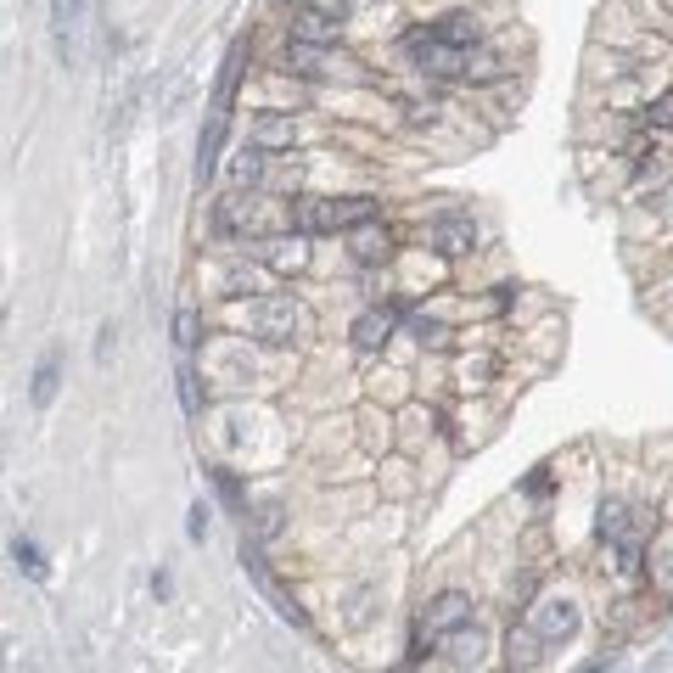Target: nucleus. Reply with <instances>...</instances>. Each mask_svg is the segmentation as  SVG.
<instances>
[{
  "instance_id": "nucleus-2",
  "label": "nucleus",
  "mask_w": 673,
  "mask_h": 673,
  "mask_svg": "<svg viewBox=\"0 0 673 673\" xmlns=\"http://www.w3.org/2000/svg\"><path fill=\"white\" fill-rule=\"evenodd\" d=\"M253 331L264 343H287L292 331H298V303L292 298H264L253 309Z\"/></svg>"
},
{
  "instance_id": "nucleus-15",
  "label": "nucleus",
  "mask_w": 673,
  "mask_h": 673,
  "mask_svg": "<svg viewBox=\"0 0 673 673\" xmlns=\"http://www.w3.org/2000/svg\"><path fill=\"white\" fill-rule=\"evenodd\" d=\"M57 365H62L57 354L40 359V371H34V404H51V399H57Z\"/></svg>"
},
{
  "instance_id": "nucleus-22",
  "label": "nucleus",
  "mask_w": 673,
  "mask_h": 673,
  "mask_svg": "<svg viewBox=\"0 0 673 673\" xmlns=\"http://www.w3.org/2000/svg\"><path fill=\"white\" fill-rule=\"evenodd\" d=\"M416 337H421L427 348H449V331L438 326V320H416Z\"/></svg>"
},
{
  "instance_id": "nucleus-19",
  "label": "nucleus",
  "mask_w": 673,
  "mask_h": 673,
  "mask_svg": "<svg viewBox=\"0 0 673 673\" xmlns=\"http://www.w3.org/2000/svg\"><path fill=\"white\" fill-rule=\"evenodd\" d=\"M12 556H17V567H23L29 578H45V561H40V550H34L29 539H17V545H12Z\"/></svg>"
},
{
  "instance_id": "nucleus-21",
  "label": "nucleus",
  "mask_w": 673,
  "mask_h": 673,
  "mask_svg": "<svg viewBox=\"0 0 673 673\" xmlns=\"http://www.w3.org/2000/svg\"><path fill=\"white\" fill-rule=\"evenodd\" d=\"M645 124L673 129V96H657V101H651V107H645Z\"/></svg>"
},
{
  "instance_id": "nucleus-11",
  "label": "nucleus",
  "mask_w": 673,
  "mask_h": 673,
  "mask_svg": "<svg viewBox=\"0 0 673 673\" xmlns=\"http://www.w3.org/2000/svg\"><path fill=\"white\" fill-rule=\"evenodd\" d=\"M365 219H376V202L371 197H331V230H343V225H365Z\"/></svg>"
},
{
  "instance_id": "nucleus-4",
  "label": "nucleus",
  "mask_w": 673,
  "mask_h": 673,
  "mask_svg": "<svg viewBox=\"0 0 673 673\" xmlns=\"http://www.w3.org/2000/svg\"><path fill=\"white\" fill-rule=\"evenodd\" d=\"M533 629L545 634L550 645H556V640H573V634H578V606L567 601V595H561V601H539V612H533Z\"/></svg>"
},
{
  "instance_id": "nucleus-18",
  "label": "nucleus",
  "mask_w": 673,
  "mask_h": 673,
  "mask_svg": "<svg viewBox=\"0 0 673 673\" xmlns=\"http://www.w3.org/2000/svg\"><path fill=\"white\" fill-rule=\"evenodd\" d=\"M505 62L488 57V51H466V79H500Z\"/></svg>"
},
{
  "instance_id": "nucleus-23",
  "label": "nucleus",
  "mask_w": 673,
  "mask_h": 673,
  "mask_svg": "<svg viewBox=\"0 0 673 673\" xmlns=\"http://www.w3.org/2000/svg\"><path fill=\"white\" fill-rule=\"evenodd\" d=\"M180 399H186V410H197V376H191V365H180Z\"/></svg>"
},
{
  "instance_id": "nucleus-16",
  "label": "nucleus",
  "mask_w": 673,
  "mask_h": 673,
  "mask_svg": "<svg viewBox=\"0 0 673 673\" xmlns=\"http://www.w3.org/2000/svg\"><path fill=\"white\" fill-rule=\"evenodd\" d=\"M623 533H629V505H601V539H612V545H623Z\"/></svg>"
},
{
  "instance_id": "nucleus-13",
  "label": "nucleus",
  "mask_w": 673,
  "mask_h": 673,
  "mask_svg": "<svg viewBox=\"0 0 673 673\" xmlns=\"http://www.w3.org/2000/svg\"><path fill=\"white\" fill-rule=\"evenodd\" d=\"M219 135H225V113H214V124H208V135H202V146H197V180H214Z\"/></svg>"
},
{
  "instance_id": "nucleus-14",
  "label": "nucleus",
  "mask_w": 673,
  "mask_h": 673,
  "mask_svg": "<svg viewBox=\"0 0 673 673\" xmlns=\"http://www.w3.org/2000/svg\"><path fill=\"white\" fill-rule=\"evenodd\" d=\"M253 141L258 146H292V118H258Z\"/></svg>"
},
{
  "instance_id": "nucleus-6",
  "label": "nucleus",
  "mask_w": 673,
  "mask_h": 673,
  "mask_svg": "<svg viewBox=\"0 0 673 673\" xmlns=\"http://www.w3.org/2000/svg\"><path fill=\"white\" fill-rule=\"evenodd\" d=\"M387 337H393V315H387V309H365V315L354 320V348H365V354H376Z\"/></svg>"
},
{
  "instance_id": "nucleus-10",
  "label": "nucleus",
  "mask_w": 673,
  "mask_h": 673,
  "mask_svg": "<svg viewBox=\"0 0 673 673\" xmlns=\"http://www.w3.org/2000/svg\"><path fill=\"white\" fill-rule=\"evenodd\" d=\"M539 645H550L539 629H511V662H516V668H539V662H545Z\"/></svg>"
},
{
  "instance_id": "nucleus-24",
  "label": "nucleus",
  "mask_w": 673,
  "mask_h": 673,
  "mask_svg": "<svg viewBox=\"0 0 673 673\" xmlns=\"http://www.w3.org/2000/svg\"><path fill=\"white\" fill-rule=\"evenodd\" d=\"M186 533H191V539H202V533H208V511H202V505H191V522H186Z\"/></svg>"
},
{
  "instance_id": "nucleus-7",
  "label": "nucleus",
  "mask_w": 673,
  "mask_h": 673,
  "mask_svg": "<svg viewBox=\"0 0 673 673\" xmlns=\"http://www.w3.org/2000/svg\"><path fill=\"white\" fill-rule=\"evenodd\" d=\"M387 253H393V242H387V230L376 225V219L354 225V258H359V264H382Z\"/></svg>"
},
{
  "instance_id": "nucleus-1",
  "label": "nucleus",
  "mask_w": 673,
  "mask_h": 673,
  "mask_svg": "<svg viewBox=\"0 0 673 673\" xmlns=\"http://www.w3.org/2000/svg\"><path fill=\"white\" fill-rule=\"evenodd\" d=\"M472 623V601L460 595V589H444L438 601H427V612H421V634L427 640H449V634H460Z\"/></svg>"
},
{
  "instance_id": "nucleus-26",
  "label": "nucleus",
  "mask_w": 673,
  "mask_h": 673,
  "mask_svg": "<svg viewBox=\"0 0 673 673\" xmlns=\"http://www.w3.org/2000/svg\"><path fill=\"white\" fill-rule=\"evenodd\" d=\"M662 584L673 589V556H662Z\"/></svg>"
},
{
  "instance_id": "nucleus-8",
  "label": "nucleus",
  "mask_w": 673,
  "mask_h": 673,
  "mask_svg": "<svg viewBox=\"0 0 673 673\" xmlns=\"http://www.w3.org/2000/svg\"><path fill=\"white\" fill-rule=\"evenodd\" d=\"M287 73H298V79H320V73H326V45L292 40L287 45Z\"/></svg>"
},
{
  "instance_id": "nucleus-12",
  "label": "nucleus",
  "mask_w": 673,
  "mask_h": 673,
  "mask_svg": "<svg viewBox=\"0 0 673 673\" xmlns=\"http://www.w3.org/2000/svg\"><path fill=\"white\" fill-rule=\"evenodd\" d=\"M292 40H309V45H331V40H337V17H326V12H315V6H309V12L298 17V34H292Z\"/></svg>"
},
{
  "instance_id": "nucleus-3",
  "label": "nucleus",
  "mask_w": 673,
  "mask_h": 673,
  "mask_svg": "<svg viewBox=\"0 0 673 673\" xmlns=\"http://www.w3.org/2000/svg\"><path fill=\"white\" fill-rule=\"evenodd\" d=\"M432 247H438V253L444 258H460V253H472L477 247V225L466 214H444V219H432Z\"/></svg>"
},
{
  "instance_id": "nucleus-20",
  "label": "nucleus",
  "mask_w": 673,
  "mask_h": 673,
  "mask_svg": "<svg viewBox=\"0 0 673 673\" xmlns=\"http://www.w3.org/2000/svg\"><path fill=\"white\" fill-rule=\"evenodd\" d=\"M174 343L197 348V315H191V309H180V315H174Z\"/></svg>"
},
{
  "instance_id": "nucleus-9",
  "label": "nucleus",
  "mask_w": 673,
  "mask_h": 673,
  "mask_svg": "<svg viewBox=\"0 0 673 673\" xmlns=\"http://www.w3.org/2000/svg\"><path fill=\"white\" fill-rule=\"evenodd\" d=\"M438 40L460 45V51H472V45L483 40V29H477V17H472V12H449L444 23H438Z\"/></svg>"
},
{
  "instance_id": "nucleus-25",
  "label": "nucleus",
  "mask_w": 673,
  "mask_h": 673,
  "mask_svg": "<svg viewBox=\"0 0 673 673\" xmlns=\"http://www.w3.org/2000/svg\"><path fill=\"white\" fill-rule=\"evenodd\" d=\"M315 12H326V17H343V12H348V0H315Z\"/></svg>"
},
{
  "instance_id": "nucleus-5",
  "label": "nucleus",
  "mask_w": 673,
  "mask_h": 673,
  "mask_svg": "<svg viewBox=\"0 0 673 673\" xmlns=\"http://www.w3.org/2000/svg\"><path fill=\"white\" fill-rule=\"evenodd\" d=\"M51 29H57V51L73 62L79 29H85V0H51Z\"/></svg>"
},
{
  "instance_id": "nucleus-17",
  "label": "nucleus",
  "mask_w": 673,
  "mask_h": 673,
  "mask_svg": "<svg viewBox=\"0 0 673 673\" xmlns=\"http://www.w3.org/2000/svg\"><path fill=\"white\" fill-rule=\"evenodd\" d=\"M236 180H242V186H258V180H264V146H258V141L236 158Z\"/></svg>"
}]
</instances>
